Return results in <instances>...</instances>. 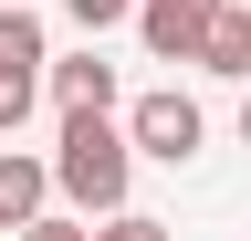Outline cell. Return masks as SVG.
I'll use <instances>...</instances> for the list:
<instances>
[{
    "label": "cell",
    "mask_w": 251,
    "mask_h": 241,
    "mask_svg": "<svg viewBox=\"0 0 251 241\" xmlns=\"http://www.w3.org/2000/svg\"><path fill=\"white\" fill-rule=\"evenodd\" d=\"M241 147H251V95H241Z\"/></svg>",
    "instance_id": "7c38bea8"
},
{
    "label": "cell",
    "mask_w": 251,
    "mask_h": 241,
    "mask_svg": "<svg viewBox=\"0 0 251 241\" xmlns=\"http://www.w3.org/2000/svg\"><path fill=\"white\" fill-rule=\"evenodd\" d=\"M52 178L84 220H115L126 210V178H136V136H115L105 105H63V147H52Z\"/></svg>",
    "instance_id": "6da1fadb"
},
{
    "label": "cell",
    "mask_w": 251,
    "mask_h": 241,
    "mask_svg": "<svg viewBox=\"0 0 251 241\" xmlns=\"http://www.w3.org/2000/svg\"><path fill=\"white\" fill-rule=\"evenodd\" d=\"M0 63L11 74H42L52 53H42V21H31V0H0Z\"/></svg>",
    "instance_id": "8992f818"
},
{
    "label": "cell",
    "mask_w": 251,
    "mask_h": 241,
    "mask_svg": "<svg viewBox=\"0 0 251 241\" xmlns=\"http://www.w3.org/2000/svg\"><path fill=\"white\" fill-rule=\"evenodd\" d=\"M94 241H178V231H168V220H136V210H115V220L94 231Z\"/></svg>",
    "instance_id": "30bf717a"
},
{
    "label": "cell",
    "mask_w": 251,
    "mask_h": 241,
    "mask_svg": "<svg viewBox=\"0 0 251 241\" xmlns=\"http://www.w3.org/2000/svg\"><path fill=\"white\" fill-rule=\"evenodd\" d=\"M199 74H220V84H251V11H241V0L220 11V32H209V53H199Z\"/></svg>",
    "instance_id": "5b68a950"
},
{
    "label": "cell",
    "mask_w": 251,
    "mask_h": 241,
    "mask_svg": "<svg viewBox=\"0 0 251 241\" xmlns=\"http://www.w3.org/2000/svg\"><path fill=\"white\" fill-rule=\"evenodd\" d=\"M220 11H230V0H147V11H136V32H147L157 63H199L209 32H220Z\"/></svg>",
    "instance_id": "3957f363"
},
{
    "label": "cell",
    "mask_w": 251,
    "mask_h": 241,
    "mask_svg": "<svg viewBox=\"0 0 251 241\" xmlns=\"http://www.w3.org/2000/svg\"><path fill=\"white\" fill-rule=\"evenodd\" d=\"M126 136H136V158H157V168H188V158H199V136H209V115H199V95H136Z\"/></svg>",
    "instance_id": "7a4b0ae2"
},
{
    "label": "cell",
    "mask_w": 251,
    "mask_h": 241,
    "mask_svg": "<svg viewBox=\"0 0 251 241\" xmlns=\"http://www.w3.org/2000/svg\"><path fill=\"white\" fill-rule=\"evenodd\" d=\"M21 241H94V231H84V220H31Z\"/></svg>",
    "instance_id": "8fae6325"
},
{
    "label": "cell",
    "mask_w": 251,
    "mask_h": 241,
    "mask_svg": "<svg viewBox=\"0 0 251 241\" xmlns=\"http://www.w3.org/2000/svg\"><path fill=\"white\" fill-rule=\"evenodd\" d=\"M63 11H74V21H84V32H115V21H136V11H147V0H63Z\"/></svg>",
    "instance_id": "ba28073f"
},
{
    "label": "cell",
    "mask_w": 251,
    "mask_h": 241,
    "mask_svg": "<svg viewBox=\"0 0 251 241\" xmlns=\"http://www.w3.org/2000/svg\"><path fill=\"white\" fill-rule=\"evenodd\" d=\"M31 84H42V74H11V63H0V136L31 115Z\"/></svg>",
    "instance_id": "9c48e42d"
},
{
    "label": "cell",
    "mask_w": 251,
    "mask_h": 241,
    "mask_svg": "<svg viewBox=\"0 0 251 241\" xmlns=\"http://www.w3.org/2000/svg\"><path fill=\"white\" fill-rule=\"evenodd\" d=\"M52 95L63 105H115V63L105 53H74V63H52Z\"/></svg>",
    "instance_id": "52a82bcc"
},
{
    "label": "cell",
    "mask_w": 251,
    "mask_h": 241,
    "mask_svg": "<svg viewBox=\"0 0 251 241\" xmlns=\"http://www.w3.org/2000/svg\"><path fill=\"white\" fill-rule=\"evenodd\" d=\"M52 189H63V178H52V158H21V147H0V231H31Z\"/></svg>",
    "instance_id": "277c9868"
}]
</instances>
